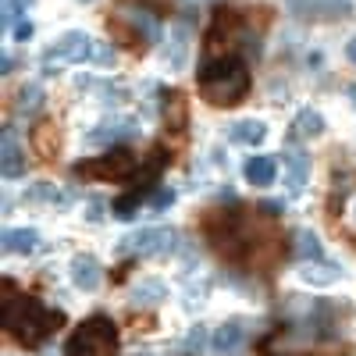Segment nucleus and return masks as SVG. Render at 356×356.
Returning a JSON list of instances; mask_svg holds the SVG:
<instances>
[{
    "mask_svg": "<svg viewBox=\"0 0 356 356\" xmlns=\"http://www.w3.org/2000/svg\"><path fill=\"white\" fill-rule=\"evenodd\" d=\"M250 86V75L239 61H218L211 68L200 72V93L207 104L214 107H228V104H239L243 93Z\"/></svg>",
    "mask_w": 356,
    "mask_h": 356,
    "instance_id": "f257e3e1",
    "label": "nucleus"
},
{
    "mask_svg": "<svg viewBox=\"0 0 356 356\" xmlns=\"http://www.w3.org/2000/svg\"><path fill=\"white\" fill-rule=\"evenodd\" d=\"M93 54H97V43L89 40L82 29H68V33H61L40 57V65H43V75H50V68L57 65H82V61H93Z\"/></svg>",
    "mask_w": 356,
    "mask_h": 356,
    "instance_id": "f03ea898",
    "label": "nucleus"
},
{
    "mask_svg": "<svg viewBox=\"0 0 356 356\" xmlns=\"http://www.w3.org/2000/svg\"><path fill=\"white\" fill-rule=\"evenodd\" d=\"M57 321H61V314H50L36 300H22V314L18 310H8V328L18 339H25V342H40L43 335H50Z\"/></svg>",
    "mask_w": 356,
    "mask_h": 356,
    "instance_id": "7ed1b4c3",
    "label": "nucleus"
},
{
    "mask_svg": "<svg viewBox=\"0 0 356 356\" xmlns=\"http://www.w3.org/2000/svg\"><path fill=\"white\" fill-rule=\"evenodd\" d=\"M114 353V324L107 317L86 321L68 342V356H111Z\"/></svg>",
    "mask_w": 356,
    "mask_h": 356,
    "instance_id": "20e7f679",
    "label": "nucleus"
},
{
    "mask_svg": "<svg viewBox=\"0 0 356 356\" xmlns=\"http://www.w3.org/2000/svg\"><path fill=\"white\" fill-rule=\"evenodd\" d=\"M175 246H178V232L157 225V228H139V232L125 235L118 250L122 253H139V257H161V253H171Z\"/></svg>",
    "mask_w": 356,
    "mask_h": 356,
    "instance_id": "39448f33",
    "label": "nucleus"
},
{
    "mask_svg": "<svg viewBox=\"0 0 356 356\" xmlns=\"http://www.w3.org/2000/svg\"><path fill=\"white\" fill-rule=\"evenodd\" d=\"M132 168H136V157L129 150H114V154H107L100 161L79 164V171L89 175V178H125V175H132Z\"/></svg>",
    "mask_w": 356,
    "mask_h": 356,
    "instance_id": "423d86ee",
    "label": "nucleus"
},
{
    "mask_svg": "<svg viewBox=\"0 0 356 356\" xmlns=\"http://www.w3.org/2000/svg\"><path fill=\"white\" fill-rule=\"evenodd\" d=\"M68 275H72V285L75 289H82V292H97L100 289V282H104V275H100V264L89 257V253H79V257H72V264H68Z\"/></svg>",
    "mask_w": 356,
    "mask_h": 356,
    "instance_id": "0eeeda50",
    "label": "nucleus"
},
{
    "mask_svg": "<svg viewBox=\"0 0 356 356\" xmlns=\"http://www.w3.org/2000/svg\"><path fill=\"white\" fill-rule=\"evenodd\" d=\"M189 50H193V43H189V29H186V25H175L171 33H168L164 65H168L171 72H186V65H189Z\"/></svg>",
    "mask_w": 356,
    "mask_h": 356,
    "instance_id": "6e6552de",
    "label": "nucleus"
},
{
    "mask_svg": "<svg viewBox=\"0 0 356 356\" xmlns=\"http://www.w3.org/2000/svg\"><path fill=\"white\" fill-rule=\"evenodd\" d=\"M136 132H139L136 122H100V125H93V129L82 136V143H86V146H111V143L129 139V136H136Z\"/></svg>",
    "mask_w": 356,
    "mask_h": 356,
    "instance_id": "1a4fd4ad",
    "label": "nucleus"
},
{
    "mask_svg": "<svg viewBox=\"0 0 356 356\" xmlns=\"http://www.w3.org/2000/svg\"><path fill=\"white\" fill-rule=\"evenodd\" d=\"M282 168H285V186L292 196H300L307 189V178H310V157L303 150H289L282 157Z\"/></svg>",
    "mask_w": 356,
    "mask_h": 356,
    "instance_id": "9d476101",
    "label": "nucleus"
},
{
    "mask_svg": "<svg viewBox=\"0 0 356 356\" xmlns=\"http://www.w3.org/2000/svg\"><path fill=\"white\" fill-rule=\"evenodd\" d=\"M289 11L303 18H332L349 11V0H289Z\"/></svg>",
    "mask_w": 356,
    "mask_h": 356,
    "instance_id": "9b49d317",
    "label": "nucleus"
},
{
    "mask_svg": "<svg viewBox=\"0 0 356 356\" xmlns=\"http://www.w3.org/2000/svg\"><path fill=\"white\" fill-rule=\"evenodd\" d=\"M228 139L239 143V146H260L267 139V125L260 122V118H243V122L228 125Z\"/></svg>",
    "mask_w": 356,
    "mask_h": 356,
    "instance_id": "f8f14e48",
    "label": "nucleus"
},
{
    "mask_svg": "<svg viewBox=\"0 0 356 356\" xmlns=\"http://www.w3.org/2000/svg\"><path fill=\"white\" fill-rule=\"evenodd\" d=\"M342 278V267L339 264H303V271H300V282L303 285H314V289H328Z\"/></svg>",
    "mask_w": 356,
    "mask_h": 356,
    "instance_id": "ddd939ff",
    "label": "nucleus"
},
{
    "mask_svg": "<svg viewBox=\"0 0 356 356\" xmlns=\"http://www.w3.org/2000/svg\"><path fill=\"white\" fill-rule=\"evenodd\" d=\"M243 175H246V182H250V186H271V182H275V175H278V161H275V157H267V154H257V157L246 161Z\"/></svg>",
    "mask_w": 356,
    "mask_h": 356,
    "instance_id": "4468645a",
    "label": "nucleus"
},
{
    "mask_svg": "<svg viewBox=\"0 0 356 356\" xmlns=\"http://www.w3.org/2000/svg\"><path fill=\"white\" fill-rule=\"evenodd\" d=\"M246 342V328L239 321H228V324H221V328L214 332V339H211V346H214V353H221V356H228V353H235Z\"/></svg>",
    "mask_w": 356,
    "mask_h": 356,
    "instance_id": "2eb2a0df",
    "label": "nucleus"
},
{
    "mask_svg": "<svg viewBox=\"0 0 356 356\" xmlns=\"http://www.w3.org/2000/svg\"><path fill=\"white\" fill-rule=\"evenodd\" d=\"M168 300V285L161 282V278H143V282H136V289H132V303L136 307H157V303H164Z\"/></svg>",
    "mask_w": 356,
    "mask_h": 356,
    "instance_id": "dca6fc26",
    "label": "nucleus"
},
{
    "mask_svg": "<svg viewBox=\"0 0 356 356\" xmlns=\"http://www.w3.org/2000/svg\"><path fill=\"white\" fill-rule=\"evenodd\" d=\"M25 200H29V203H47V207H68V203H72V196H68L61 186H54V182L29 186V189H25Z\"/></svg>",
    "mask_w": 356,
    "mask_h": 356,
    "instance_id": "f3484780",
    "label": "nucleus"
},
{
    "mask_svg": "<svg viewBox=\"0 0 356 356\" xmlns=\"http://www.w3.org/2000/svg\"><path fill=\"white\" fill-rule=\"evenodd\" d=\"M40 246L36 228H8L4 232V253H33Z\"/></svg>",
    "mask_w": 356,
    "mask_h": 356,
    "instance_id": "a211bd4d",
    "label": "nucleus"
},
{
    "mask_svg": "<svg viewBox=\"0 0 356 356\" xmlns=\"http://www.w3.org/2000/svg\"><path fill=\"white\" fill-rule=\"evenodd\" d=\"M79 86H86V89H93L97 97H104L107 104L114 100V104H122V100H129L132 97V89L125 86V82H107V79H79Z\"/></svg>",
    "mask_w": 356,
    "mask_h": 356,
    "instance_id": "6ab92c4d",
    "label": "nucleus"
},
{
    "mask_svg": "<svg viewBox=\"0 0 356 356\" xmlns=\"http://www.w3.org/2000/svg\"><path fill=\"white\" fill-rule=\"evenodd\" d=\"M296 136H303V139H317L321 132H324V118H321V111H314V107H303L300 114H296Z\"/></svg>",
    "mask_w": 356,
    "mask_h": 356,
    "instance_id": "aec40b11",
    "label": "nucleus"
},
{
    "mask_svg": "<svg viewBox=\"0 0 356 356\" xmlns=\"http://www.w3.org/2000/svg\"><path fill=\"white\" fill-rule=\"evenodd\" d=\"M18 175H25V157L15 146V132L4 129V178H18Z\"/></svg>",
    "mask_w": 356,
    "mask_h": 356,
    "instance_id": "412c9836",
    "label": "nucleus"
},
{
    "mask_svg": "<svg viewBox=\"0 0 356 356\" xmlns=\"http://www.w3.org/2000/svg\"><path fill=\"white\" fill-rule=\"evenodd\" d=\"M296 253H300L303 260H314V264H321L324 260V246H321V239L314 232H296Z\"/></svg>",
    "mask_w": 356,
    "mask_h": 356,
    "instance_id": "4be33fe9",
    "label": "nucleus"
},
{
    "mask_svg": "<svg viewBox=\"0 0 356 356\" xmlns=\"http://www.w3.org/2000/svg\"><path fill=\"white\" fill-rule=\"evenodd\" d=\"M33 150H36L43 161L54 157V150H57V129H54V125H36V129H33Z\"/></svg>",
    "mask_w": 356,
    "mask_h": 356,
    "instance_id": "5701e85b",
    "label": "nucleus"
},
{
    "mask_svg": "<svg viewBox=\"0 0 356 356\" xmlns=\"http://www.w3.org/2000/svg\"><path fill=\"white\" fill-rule=\"evenodd\" d=\"M43 100H47L43 86H40V82H25L22 93H18V111H22V114H36V111L43 107Z\"/></svg>",
    "mask_w": 356,
    "mask_h": 356,
    "instance_id": "b1692460",
    "label": "nucleus"
},
{
    "mask_svg": "<svg viewBox=\"0 0 356 356\" xmlns=\"http://www.w3.org/2000/svg\"><path fill=\"white\" fill-rule=\"evenodd\" d=\"M129 22H132V29H136V33H139L143 40H150V43L157 40V22H154L150 15H146V11H132V15H129Z\"/></svg>",
    "mask_w": 356,
    "mask_h": 356,
    "instance_id": "393cba45",
    "label": "nucleus"
},
{
    "mask_svg": "<svg viewBox=\"0 0 356 356\" xmlns=\"http://www.w3.org/2000/svg\"><path fill=\"white\" fill-rule=\"evenodd\" d=\"M136 207H139V196H125V200H118V203H114V218H122V221L136 218Z\"/></svg>",
    "mask_w": 356,
    "mask_h": 356,
    "instance_id": "a878e982",
    "label": "nucleus"
},
{
    "mask_svg": "<svg viewBox=\"0 0 356 356\" xmlns=\"http://www.w3.org/2000/svg\"><path fill=\"white\" fill-rule=\"evenodd\" d=\"M203 342H207V332H203V328H193V332H189V339H186V349L200 356V349H203Z\"/></svg>",
    "mask_w": 356,
    "mask_h": 356,
    "instance_id": "bb28decb",
    "label": "nucleus"
},
{
    "mask_svg": "<svg viewBox=\"0 0 356 356\" xmlns=\"http://www.w3.org/2000/svg\"><path fill=\"white\" fill-rule=\"evenodd\" d=\"M86 221H89V225H100V221H104V203H100V200H93V203L86 207Z\"/></svg>",
    "mask_w": 356,
    "mask_h": 356,
    "instance_id": "cd10ccee",
    "label": "nucleus"
},
{
    "mask_svg": "<svg viewBox=\"0 0 356 356\" xmlns=\"http://www.w3.org/2000/svg\"><path fill=\"white\" fill-rule=\"evenodd\" d=\"M93 61H97V65H104V68H111V65H114V50H111V47H104V43H97Z\"/></svg>",
    "mask_w": 356,
    "mask_h": 356,
    "instance_id": "c85d7f7f",
    "label": "nucleus"
},
{
    "mask_svg": "<svg viewBox=\"0 0 356 356\" xmlns=\"http://www.w3.org/2000/svg\"><path fill=\"white\" fill-rule=\"evenodd\" d=\"M175 203V193L171 189H161L157 196H154V207H171Z\"/></svg>",
    "mask_w": 356,
    "mask_h": 356,
    "instance_id": "c756f323",
    "label": "nucleus"
},
{
    "mask_svg": "<svg viewBox=\"0 0 356 356\" xmlns=\"http://www.w3.org/2000/svg\"><path fill=\"white\" fill-rule=\"evenodd\" d=\"M15 36H18V40H29V36H33V25H29V22H22V25L15 29Z\"/></svg>",
    "mask_w": 356,
    "mask_h": 356,
    "instance_id": "7c9ffc66",
    "label": "nucleus"
},
{
    "mask_svg": "<svg viewBox=\"0 0 356 356\" xmlns=\"http://www.w3.org/2000/svg\"><path fill=\"white\" fill-rule=\"evenodd\" d=\"M346 57H349V61H353V65H356V36H353V40H349V43H346Z\"/></svg>",
    "mask_w": 356,
    "mask_h": 356,
    "instance_id": "2f4dec72",
    "label": "nucleus"
},
{
    "mask_svg": "<svg viewBox=\"0 0 356 356\" xmlns=\"http://www.w3.org/2000/svg\"><path fill=\"white\" fill-rule=\"evenodd\" d=\"M15 4H18V8H22V11H25V8H29V4H33V0H15Z\"/></svg>",
    "mask_w": 356,
    "mask_h": 356,
    "instance_id": "473e14b6",
    "label": "nucleus"
},
{
    "mask_svg": "<svg viewBox=\"0 0 356 356\" xmlns=\"http://www.w3.org/2000/svg\"><path fill=\"white\" fill-rule=\"evenodd\" d=\"M353 221H356V203H353Z\"/></svg>",
    "mask_w": 356,
    "mask_h": 356,
    "instance_id": "72a5a7b5",
    "label": "nucleus"
},
{
    "mask_svg": "<svg viewBox=\"0 0 356 356\" xmlns=\"http://www.w3.org/2000/svg\"><path fill=\"white\" fill-rule=\"evenodd\" d=\"M79 4H93V0H79Z\"/></svg>",
    "mask_w": 356,
    "mask_h": 356,
    "instance_id": "f704fd0d",
    "label": "nucleus"
},
{
    "mask_svg": "<svg viewBox=\"0 0 356 356\" xmlns=\"http://www.w3.org/2000/svg\"><path fill=\"white\" fill-rule=\"evenodd\" d=\"M143 356H150V353H143Z\"/></svg>",
    "mask_w": 356,
    "mask_h": 356,
    "instance_id": "c9c22d12",
    "label": "nucleus"
}]
</instances>
